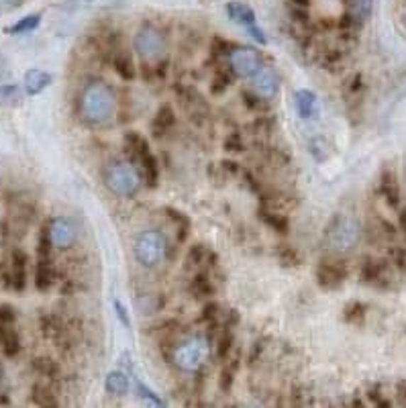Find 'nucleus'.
<instances>
[{"instance_id":"nucleus-24","label":"nucleus","mask_w":406,"mask_h":408,"mask_svg":"<svg viewBox=\"0 0 406 408\" xmlns=\"http://www.w3.org/2000/svg\"><path fill=\"white\" fill-rule=\"evenodd\" d=\"M113 65L121 78H125V80H133L135 78V67H133V62H131V57L127 53H123V51L114 53Z\"/></svg>"},{"instance_id":"nucleus-31","label":"nucleus","mask_w":406,"mask_h":408,"mask_svg":"<svg viewBox=\"0 0 406 408\" xmlns=\"http://www.w3.org/2000/svg\"><path fill=\"white\" fill-rule=\"evenodd\" d=\"M278 258L282 261V265H298L300 263V255H298V251L294 249V247H288V245H280V249H278Z\"/></svg>"},{"instance_id":"nucleus-5","label":"nucleus","mask_w":406,"mask_h":408,"mask_svg":"<svg viewBox=\"0 0 406 408\" xmlns=\"http://www.w3.org/2000/svg\"><path fill=\"white\" fill-rule=\"evenodd\" d=\"M168 253V243L160 231H146L135 243V258L143 268L162 265Z\"/></svg>"},{"instance_id":"nucleus-13","label":"nucleus","mask_w":406,"mask_h":408,"mask_svg":"<svg viewBox=\"0 0 406 408\" xmlns=\"http://www.w3.org/2000/svg\"><path fill=\"white\" fill-rule=\"evenodd\" d=\"M49 84H51V74L45 72V70H39V67H33V70H29V72L25 74V78H23L25 92H27L29 97H37V94H41V92L48 88Z\"/></svg>"},{"instance_id":"nucleus-36","label":"nucleus","mask_w":406,"mask_h":408,"mask_svg":"<svg viewBox=\"0 0 406 408\" xmlns=\"http://www.w3.org/2000/svg\"><path fill=\"white\" fill-rule=\"evenodd\" d=\"M225 149L231 151V153H239V151H243V139H241V135L239 133H231L227 139H225Z\"/></svg>"},{"instance_id":"nucleus-27","label":"nucleus","mask_w":406,"mask_h":408,"mask_svg":"<svg viewBox=\"0 0 406 408\" xmlns=\"http://www.w3.org/2000/svg\"><path fill=\"white\" fill-rule=\"evenodd\" d=\"M165 212H168V216L178 225V239L180 241H184L186 235H188V231H190V219H188L184 212L176 211V209H165Z\"/></svg>"},{"instance_id":"nucleus-8","label":"nucleus","mask_w":406,"mask_h":408,"mask_svg":"<svg viewBox=\"0 0 406 408\" xmlns=\"http://www.w3.org/2000/svg\"><path fill=\"white\" fill-rule=\"evenodd\" d=\"M227 13L229 16L237 23L245 27V31L249 33L258 43L265 45L268 39H265V33L261 31L260 25H258V18H256V13L251 11V6H247L245 2H239V0H233L227 4Z\"/></svg>"},{"instance_id":"nucleus-16","label":"nucleus","mask_w":406,"mask_h":408,"mask_svg":"<svg viewBox=\"0 0 406 408\" xmlns=\"http://www.w3.org/2000/svg\"><path fill=\"white\" fill-rule=\"evenodd\" d=\"M0 345H2L4 355H9V358H15L21 351V339L16 335L13 323H0Z\"/></svg>"},{"instance_id":"nucleus-4","label":"nucleus","mask_w":406,"mask_h":408,"mask_svg":"<svg viewBox=\"0 0 406 408\" xmlns=\"http://www.w3.org/2000/svg\"><path fill=\"white\" fill-rule=\"evenodd\" d=\"M106 186L113 194L121 198H131L141 188V176L135 165L127 162L114 163L106 172Z\"/></svg>"},{"instance_id":"nucleus-21","label":"nucleus","mask_w":406,"mask_h":408,"mask_svg":"<svg viewBox=\"0 0 406 408\" xmlns=\"http://www.w3.org/2000/svg\"><path fill=\"white\" fill-rule=\"evenodd\" d=\"M33 402L37 404V407H43V408H53L57 407V398H55V394L51 392L48 384H35L33 386Z\"/></svg>"},{"instance_id":"nucleus-37","label":"nucleus","mask_w":406,"mask_h":408,"mask_svg":"<svg viewBox=\"0 0 406 408\" xmlns=\"http://www.w3.org/2000/svg\"><path fill=\"white\" fill-rule=\"evenodd\" d=\"M137 390H139V394L143 396V398H147V400H151L153 404H158V407H163V400L158 396V394H153V392L147 388L146 384H141V382H137Z\"/></svg>"},{"instance_id":"nucleus-32","label":"nucleus","mask_w":406,"mask_h":408,"mask_svg":"<svg viewBox=\"0 0 406 408\" xmlns=\"http://www.w3.org/2000/svg\"><path fill=\"white\" fill-rule=\"evenodd\" d=\"M231 349H233V331H231V326H227V329L223 331L221 339H219V358L227 359Z\"/></svg>"},{"instance_id":"nucleus-29","label":"nucleus","mask_w":406,"mask_h":408,"mask_svg":"<svg viewBox=\"0 0 406 408\" xmlns=\"http://www.w3.org/2000/svg\"><path fill=\"white\" fill-rule=\"evenodd\" d=\"M237 368H239V361H237V359H233L231 363H227V365L223 368V372H221V388L225 392L231 390V386H233V382H235Z\"/></svg>"},{"instance_id":"nucleus-23","label":"nucleus","mask_w":406,"mask_h":408,"mask_svg":"<svg viewBox=\"0 0 406 408\" xmlns=\"http://www.w3.org/2000/svg\"><path fill=\"white\" fill-rule=\"evenodd\" d=\"M39 23H41V15L33 13V15L23 16L21 21H16L13 27L6 29V33H9V35H25V33L35 31V29L39 27Z\"/></svg>"},{"instance_id":"nucleus-26","label":"nucleus","mask_w":406,"mask_h":408,"mask_svg":"<svg viewBox=\"0 0 406 408\" xmlns=\"http://www.w3.org/2000/svg\"><path fill=\"white\" fill-rule=\"evenodd\" d=\"M372 0H351V16L358 23H366L372 15Z\"/></svg>"},{"instance_id":"nucleus-9","label":"nucleus","mask_w":406,"mask_h":408,"mask_svg":"<svg viewBox=\"0 0 406 408\" xmlns=\"http://www.w3.org/2000/svg\"><path fill=\"white\" fill-rule=\"evenodd\" d=\"M229 64L233 67V72L239 74L241 78H251L263 65V60L258 49L237 48L229 53Z\"/></svg>"},{"instance_id":"nucleus-25","label":"nucleus","mask_w":406,"mask_h":408,"mask_svg":"<svg viewBox=\"0 0 406 408\" xmlns=\"http://www.w3.org/2000/svg\"><path fill=\"white\" fill-rule=\"evenodd\" d=\"M190 290H192L196 298H209V296L214 294L211 280H209V276H207L204 272H202V274H196L194 280L190 282Z\"/></svg>"},{"instance_id":"nucleus-6","label":"nucleus","mask_w":406,"mask_h":408,"mask_svg":"<svg viewBox=\"0 0 406 408\" xmlns=\"http://www.w3.org/2000/svg\"><path fill=\"white\" fill-rule=\"evenodd\" d=\"M125 141H127V147L131 149L133 160L141 165V172H143L147 186L155 188L158 186V178H160V170H158V160L153 158L146 137H141L139 133H127Z\"/></svg>"},{"instance_id":"nucleus-40","label":"nucleus","mask_w":406,"mask_h":408,"mask_svg":"<svg viewBox=\"0 0 406 408\" xmlns=\"http://www.w3.org/2000/svg\"><path fill=\"white\" fill-rule=\"evenodd\" d=\"M92 0H65L64 2V9L65 11H70V13H74V11H80L84 6H88Z\"/></svg>"},{"instance_id":"nucleus-7","label":"nucleus","mask_w":406,"mask_h":408,"mask_svg":"<svg viewBox=\"0 0 406 408\" xmlns=\"http://www.w3.org/2000/svg\"><path fill=\"white\" fill-rule=\"evenodd\" d=\"M133 48L139 53L141 60L146 62H158L162 60L163 51H165V39L158 29L153 27H143L139 29L135 39H133Z\"/></svg>"},{"instance_id":"nucleus-39","label":"nucleus","mask_w":406,"mask_h":408,"mask_svg":"<svg viewBox=\"0 0 406 408\" xmlns=\"http://www.w3.org/2000/svg\"><path fill=\"white\" fill-rule=\"evenodd\" d=\"M0 323H15V310L9 304L0 307Z\"/></svg>"},{"instance_id":"nucleus-1","label":"nucleus","mask_w":406,"mask_h":408,"mask_svg":"<svg viewBox=\"0 0 406 408\" xmlns=\"http://www.w3.org/2000/svg\"><path fill=\"white\" fill-rule=\"evenodd\" d=\"M116 109V100H114L113 90L102 84V82H92L90 86H86L84 94H82L80 111L86 123L98 125L104 123L106 118H111Z\"/></svg>"},{"instance_id":"nucleus-38","label":"nucleus","mask_w":406,"mask_h":408,"mask_svg":"<svg viewBox=\"0 0 406 408\" xmlns=\"http://www.w3.org/2000/svg\"><path fill=\"white\" fill-rule=\"evenodd\" d=\"M114 310H116V316H119V321L123 323V325L127 326V329H131V319H129V312H127V309L119 302V300H114Z\"/></svg>"},{"instance_id":"nucleus-3","label":"nucleus","mask_w":406,"mask_h":408,"mask_svg":"<svg viewBox=\"0 0 406 408\" xmlns=\"http://www.w3.org/2000/svg\"><path fill=\"white\" fill-rule=\"evenodd\" d=\"M209 353H211L209 341L204 337H192L188 341L180 343L172 353V359L184 372H198L209 359Z\"/></svg>"},{"instance_id":"nucleus-12","label":"nucleus","mask_w":406,"mask_h":408,"mask_svg":"<svg viewBox=\"0 0 406 408\" xmlns=\"http://www.w3.org/2000/svg\"><path fill=\"white\" fill-rule=\"evenodd\" d=\"M345 265L341 261H321L319 268H317V280H319V286L325 288V290H335L339 288L345 280Z\"/></svg>"},{"instance_id":"nucleus-17","label":"nucleus","mask_w":406,"mask_h":408,"mask_svg":"<svg viewBox=\"0 0 406 408\" xmlns=\"http://www.w3.org/2000/svg\"><path fill=\"white\" fill-rule=\"evenodd\" d=\"M176 125V116H174V109L170 104H162L160 111L155 114L153 123H151V129H153V135L155 137H163L168 131L172 129Z\"/></svg>"},{"instance_id":"nucleus-42","label":"nucleus","mask_w":406,"mask_h":408,"mask_svg":"<svg viewBox=\"0 0 406 408\" xmlns=\"http://www.w3.org/2000/svg\"><path fill=\"white\" fill-rule=\"evenodd\" d=\"M405 25H406V15H405Z\"/></svg>"},{"instance_id":"nucleus-34","label":"nucleus","mask_w":406,"mask_h":408,"mask_svg":"<svg viewBox=\"0 0 406 408\" xmlns=\"http://www.w3.org/2000/svg\"><path fill=\"white\" fill-rule=\"evenodd\" d=\"M229 76H227V72H219L216 76H214V80H212V84H211V92L212 94H223L225 90H227V86H229Z\"/></svg>"},{"instance_id":"nucleus-10","label":"nucleus","mask_w":406,"mask_h":408,"mask_svg":"<svg viewBox=\"0 0 406 408\" xmlns=\"http://www.w3.org/2000/svg\"><path fill=\"white\" fill-rule=\"evenodd\" d=\"M49 239H51V245L55 249H67L72 247L74 241H76V227L70 219L65 216H57L49 223L48 227Z\"/></svg>"},{"instance_id":"nucleus-14","label":"nucleus","mask_w":406,"mask_h":408,"mask_svg":"<svg viewBox=\"0 0 406 408\" xmlns=\"http://www.w3.org/2000/svg\"><path fill=\"white\" fill-rule=\"evenodd\" d=\"M9 280H11V286L15 290H23L25 288V280H27V255L21 251V249H15L13 255H11V274H9Z\"/></svg>"},{"instance_id":"nucleus-11","label":"nucleus","mask_w":406,"mask_h":408,"mask_svg":"<svg viewBox=\"0 0 406 408\" xmlns=\"http://www.w3.org/2000/svg\"><path fill=\"white\" fill-rule=\"evenodd\" d=\"M251 80V88H253V92L256 94H260L261 98H274L278 94V90H280V78H278L276 70H272V67H268V65L263 64L249 78Z\"/></svg>"},{"instance_id":"nucleus-18","label":"nucleus","mask_w":406,"mask_h":408,"mask_svg":"<svg viewBox=\"0 0 406 408\" xmlns=\"http://www.w3.org/2000/svg\"><path fill=\"white\" fill-rule=\"evenodd\" d=\"M294 104H296V111L302 118H312L317 113V94L312 90H298L294 94Z\"/></svg>"},{"instance_id":"nucleus-28","label":"nucleus","mask_w":406,"mask_h":408,"mask_svg":"<svg viewBox=\"0 0 406 408\" xmlns=\"http://www.w3.org/2000/svg\"><path fill=\"white\" fill-rule=\"evenodd\" d=\"M33 368H35L39 374L43 375V377H55V375L60 374L57 363L49 358H37L35 361H33Z\"/></svg>"},{"instance_id":"nucleus-41","label":"nucleus","mask_w":406,"mask_h":408,"mask_svg":"<svg viewBox=\"0 0 406 408\" xmlns=\"http://www.w3.org/2000/svg\"><path fill=\"white\" fill-rule=\"evenodd\" d=\"M0 2H4V4H11V6H16V4H21L23 0H0Z\"/></svg>"},{"instance_id":"nucleus-35","label":"nucleus","mask_w":406,"mask_h":408,"mask_svg":"<svg viewBox=\"0 0 406 408\" xmlns=\"http://www.w3.org/2000/svg\"><path fill=\"white\" fill-rule=\"evenodd\" d=\"M263 98L260 94H251V92H243V102L247 109L251 111H265L268 109V102H260Z\"/></svg>"},{"instance_id":"nucleus-30","label":"nucleus","mask_w":406,"mask_h":408,"mask_svg":"<svg viewBox=\"0 0 406 408\" xmlns=\"http://www.w3.org/2000/svg\"><path fill=\"white\" fill-rule=\"evenodd\" d=\"M207 258H209V249L204 245H192L186 255V261H188V265H202V263H207Z\"/></svg>"},{"instance_id":"nucleus-20","label":"nucleus","mask_w":406,"mask_h":408,"mask_svg":"<svg viewBox=\"0 0 406 408\" xmlns=\"http://www.w3.org/2000/svg\"><path fill=\"white\" fill-rule=\"evenodd\" d=\"M260 219L268 227L274 228L278 233H282V235H286L288 228H290V223H288V219H286L284 214H278V212L265 209V204H261L260 206Z\"/></svg>"},{"instance_id":"nucleus-22","label":"nucleus","mask_w":406,"mask_h":408,"mask_svg":"<svg viewBox=\"0 0 406 408\" xmlns=\"http://www.w3.org/2000/svg\"><path fill=\"white\" fill-rule=\"evenodd\" d=\"M23 100V92L16 84H4L0 86V106L2 109H15Z\"/></svg>"},{"instance_id":"nucleus-15","label":"nucleus","mask_w":406,"mask_h":408,"mask_svg":"<svg viewBox=\"0 0 406 408\" xmlns=\"http://www.w3.org/2000/svg\"><path fill=\"white\" fill-rule=\"evenodd\" d=\"M53 282H55V272H53L51 258H37V270H35V286H37V290L45 292V290L51 288Z\"/></svg>"},{"instance_id":"nucleus-2","label":"nucleus","mask_w":406,"mask_h":408,"mask_svg":"<svg viewBox=\"0 0 406 408\" xmlns=\"http://www.w3.org/2000/svg\"><path fill=\"white\" fill-rule=\"evenodd\" d=\"M361 227L351 216H335L325 231V245L333 251H347L359 241Z\"/></svg>"},{"instance_id":"nucleus-19","label":"nucleus","mask_w":406,"mask_h":408,"mask_svg":"<svg viewBox=\"0 0 406 408\" xmlns=\"http://www.w3.org/2000/svg\"><path fill=\"white\" fill-rule=\"evenodd\" d=\"M129 375L125 372H111L104 380V388L111 396H125L129 392Z\"/></svg>"},{"instance_id":"nucleus-33","label":"nucleus","mask_w":406,"mask_h":408,"mask_svg":"<svg viewBox=\"0 0 406 408\" xmlns=\"http://www.w3.org/2000/svg\"><path fill=\"white\" fill-rule=\"evenodd\" d=\"M219 319H221V307L216 302H207L202 309V321H207L209 325H216Z\"/></svg>"}]
</instances>
